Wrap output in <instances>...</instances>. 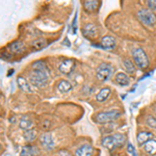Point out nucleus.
Here are the masks:
<instances>
[{
    "mask_svg": "<svg viewBox=\"0 0 156 156\" xmlns=\"http://www.w3.org/2000/svg\"><path fill=\"white\" fill-rule=\"evenodd\" d=\"M125 143H126V136L122 133H115V134L112 135H106L101 140V145L110 151L122 147Z\"/></svg>",
    "mask_w": 156,
    "mask_h": 156,
    "instance_id": "1",
    "label": "nucleus"
},
{
    "mask_svg": "<svg viewBox=\"0 0 156 156\" xmlns=\"http://www.w3.org/2000/svg\"><path fill=\"white\" fill-rule=\"evenodd\" d=\"M30 83L37 87H45L49 82L48 70H31L29 73Z\"/></svg>",
    "mask_w": 156,
    "mask_h": 156,
    "instance_id": "2",
    "label": "nucleus"
},
{
    "mask_svg": "<svg viewBox=\"0 0 156 156\" xmlns=\"http://www.w3.org/2000/svg\"><path fill=\"white\" fill-rule=\"evenodd\" d=\"M121 115L120 110L118 109H112L107 112H98L95 115V122L98 124H107V123L114 122L117 119H119Z\"/></svg>",
    "mask_w": 156,
    "mask_h": 156,
    "instance_id": "3",
    "label": "nucleus"
},
{
    "mask_svg": "<svg viewBox=\"0 0 156 156\" xmlns=\"http://www.w3.org/2000/svg\"><path fill=\"white\" fill-rule=\"evenodd\" d=\"M132 57L133 62H134L135 66L140 68V70L147 69L149 66V59H148L147 54L145 53V51L142 48L137 47L132 50Z\"/></svg>",
    "mask_w": 156,
    "mask_h": 156,
    "instance_id": "4",
    "label": "nucleus"
},
{
    "mask_svg": "<svg viewBox=\"0 0 156 156\" xmlns=\"http://www.w3.org/2000/svg\"><path fill=\"white\" fill-rule=\"evenodd\" d=\"M114 73V67L108 62H102L99 65L96 71V76L100 81H107Z\"/></svg>",
    "mask_w": 156,
    "mask_h": 156,
    "instance_id": "5",
    "label": "nucleus"
},
{
    "mask_svg": "<svg viewBox=\"0 0 156 156\" xmlns=\"http://www.w3.org/2000/svg\"><path fill=\"white\" fill-rule=\"evenodd\" d=\"M137 17L140 19V21L146 26L153 27L156 24V17L150 9H142L137 12Z\"/></svg>",
    "mask_w": 156,
    "mask_h": 156,
    "instance_id": "6",
    "label": "nucleus"
},
{
    "mask_svg": "<svg viewBox=\"0 0 156 156\" xmlns=\"http://www.w3.org/2000/svg\"><path fill=\"white\" fill-rule=\"evenodd\" d=\"M40 144L45 150L47 151H52L54 149V140L52 138V135L48 132H44L40 135L39 137Z\"/></svg>",
    "mask_w": 156,
    "mask_h": 156,
    "instance_id": "7",
    "label": "nucleus"
},
{
    "mask_svg": "<svg viewBox=\"0 0 156 156\" xmlns=\"http://www.w3.org/2000/svg\"><path fill=\"white\" fill-rule=\"evenodd\" d=\"M75 68V62L73 59H62L58 65V70L62 74L65 75H69L73 72Z\"/></svg>",
    "mask_w": 156,
    "mask_h": 156,
    "instance_id": "8",
    "label": "nucleus"
},
{
    "mask_svg": "<svg viewBox=\"0 0 156 156\" xmlns=\"http://www.w3.org/2000/svg\"><path fill=\"white\" fill-rule=\"evenodd\" d=\"M93 153H94V148L92 147V145L85 143L80 145L75 150L74 156H93Z\"/></svg>",
    "mask_w": 156,
    "mask_h": 156,
    "instance_id": "9",
    "label": "nucleus"
},
{
    "mask_svg": "<svg viewBox=\"0 0 156 156\" xmlns=\"http://www.w3.org/2000/svg\"><path fill=\"white\" fill-rule=\"evenodd\" d=\"M25 44L22 41H15L7 45V49L12 54H21L25 51Z\"/></svg>",
    "mask_w": 156,
    "mask_h": 156,
    "instance_id": "10",
    "label": "nucleus"
},
{
    "mask_svg": "<svg viewBox=\"0 0 156 156\" xmlns=\"http://www.w3.org/2000/svg\"><path fill=\"white\" fill-rule=\"evenodd\" d=\"M81 31L82 34L85 37H89V39H94L98 36V28L94 24H85Z\"/></svg>",
    "mask_w": 156,
    "mask_h": 156,
    "instance_id": "11",
    "label": "nucleus"
},
{
    "mask_svg": "<svg viewBox=\"0 0 156 156\" xmlns=\"http://www.w3.org/2000/svg\"><path fill=\"white\" fill-rule=\"evenodd\" d=\"M40 154L39 148L36 146H25L22 148L19 156H37Z\"/></svg>",
    "mask_w": 156,
    "mask_h": 156,
    "instance_id": "12",
    "label": "nucleus"
},
{
    "mask_svg": "<svg viewBox=\"0 0 156 156\" xmlns=\"http://www.w3.org/2000/svg\"><path fill=\"white\" fill-rule=\"evenodd\" d=\"M19 127L21 128V129H23L24 131L30 130V129H32V127H34V122H32L29 117L24 115V117H22L21 119H20Z\"/></svg>",
    "mask_w": 156,
    "mask_h": 156,
    "instance_id": "13",
    "label": "nucleus"
},
{
    "mask_svg": "<svg viewBox=\"0 0 156 156\" xmlns=\"http://www.w3.org/2000/svg\"><path fill=\"white\" fill-rule=\"evenodd\" d=\"M115 39L114 37H110V36H106L104 37H102L101 40V46L102 48L104 49H112L115 47Z\"/></svg>",
    "mask_w": 156,
    "mask_h": 156,
    "instance_id": "14",
    "label": "nucleus"
},
{
    "mask_svg": "<svg viewBox=\"0 0 156 156\" xmlns=\"http://www.w3.org/2000/svg\"><path fill=\"white\" fill-rule=\"evenodd\" d=\"M152 132L150 131H140L137 133L136 135V140H137V143L140 146H144L146 143L148 142L149 140H151L152 137Z\"/></svg>",
    "mask_w": 156,
    "mask_h": 156,
    "instance_id": "15",
    "label": "nucleus"
},
{
    "mask_svg": "<svg viewBox=\"0 0 156 156\" xmlns=\"http://www.w3.org/2000/svg\"><path fill=\"white\" fill-rule=\"evenodd\" d=\"M115 82H117L119 85H122V87H126L130 83V78L128 76L127 74H125V73H118L117 75H115Z\"/></svg>",
    "mask_w": 156,
    "mask_h": 156,
    "instance_id": "16",
    "label": "nucleus"
},
{
    "mask_svg": "<svg viewBox=\"0 0 156 156\" xmlns=\"http://www.w3.org/2000/svg\"><path fill=\"white\" fill-rule=\"evenodd\" d=\"M143 149H144L145 152L149 155L156 154V140H149L144 146H143Z\"/></svg>",
    "mask_w": 156,
    "mask_h": 156,
    "instance_id": "17",
    "label": "nucleus"
},
{
    "mask_svg": "<svg viewBox=\"0 0 156 156\" xmlns=\"http://www.w3.org/2000/svg\"><path fill=\"white\" fill-rule=\"evenodd\" d=\"M82 5H83L85 11L94 12L99 6V1H96V0H87V1L82 2Z\"/></svg>",
    "mask_w": 156,
    "mask_h": 156,
    "instance_id": "18",
    "label": "nucleus"
},
{
    "mask_svg": "<svg viewBox=\"0 0 156 156\" xmlns=\"http://www.w3.org/2000/svg\"><path fill=\"white\" fill-rule=\"evenodd\" d=\"M109 95H110V89L109 87H104V89H101L99 90V93H98L96 96V99L98 102H104L107 100Z\"/></svg>",
    "mask_w": 156,
    "mask_h": 156,
    "instance_id": "19",
    "label": "nucleus"
},
{
    "mask_svg": "<svg viewBox=\"0 0 156 156\" xmlns=\"http://www.w3.org/2000/svg\"><path fill=\"white\" fill-rule=\"evenodd\" d=\"M57 90H58L60 93H67L72 90V85L68 80L62 79V80H59L58 83H57Z\"/></svg>",
    "mask_w": 156,
    "mask_h": 156,
    "instance_id": "20",
    "label": "nucleus"
},
{
    "mask_svg": "<svg viewBox=\"0 0 156 156\" xmlns=\"http://www.w3.org/2000/svg\"><path fill=\"white\" fill-rule=\"evenodd\" d=\"M17 82H18V84H19V87L22 90H23V92H25V93H31L30 85H29V83L27 82V80L25 79L24 77L19 76L18 78H17Z\"/></svg>",
    "mask_w": 156,
    "mask_h": 156,
    "instance_id": "21",
    "label": "nucleus"
},
{
    "mask_svg": "<svg viewBox=\"0 0 156 156\" xmlns=\"http://www.w3.org/2000/svg\"><path fill=\"white\" fill-rule=\"evenodd\" d=\"M46 43H47V41L45 39L39 37V39L34 40V41L31 43V47L34 50H41L46 46Z\"/></svg>",
    "mask_w": 156,
    "mask_h": 156,
    "instance_id": "22",
    "label": "nucleus"
},
{
    "mask_svg": "<svg viewBox=\"0 0 156 156\" xmlns=\"http://www.w3.org/2000/svg\"><path fill=\"white\" fill-rule=\"evenodd\" d=\"M23 137H24V140H26L27 143L34 142V140L37 138V131H36V130H34V129L26 130V131H24Z\"/></svg>",
    "mask_w": 156,
    "mask_h": 156,
    "instance_id": "23",
    "label": "nucleus"
},
{
    "mask_svg": "<svg viewBox=\"0 0 156 156\" xmlns=\"http://www.w3.org/2000/svg\"><path fill=\"white\" fill-rule=\"evenodd\" d=\"M123 64H124L125 69H126V71L129 73V74H133V73L135 72V67L130 59L125 58L124 60H123Z\"/></svg>",
    "mask_w": 156,
    "mask_h": 156,
    "instance_id": "24",
    "label": "nucleus"
},
{
    "mask_svg": "<svg viewBox=\"0 0 156 156\" xmlns=\"http://www.w3.org/2000/svg\"><path fill=\"white\" fill-rule=\"evenodd\" d=\"M31 68L32 70H48L45 62H43V60H37V62H32Z\"/></svg>",
    "mask_w": 156,
    "mask_h": 156,
    "instance_id": "25",
    "label": "nucleus"
},
{
    "mask_svg": "<svg viewBox=\"0 0 156 156\" xmlns=\"http://www.w3.org/2000/svg\"><path fill=\"white\" fill-rule=\"evenodd\" d=\"M146 124L148 125V127L152 128V129H156V118L149 115V117L146 119Z\"/></svg>",
    "mask_w": 156,
    "mask_h": 156,
    "instance_id": "26",
    "label": "nucleus"
},
{
    "mask_svg": "<svg viewBox=\"0 0 156 156\" xmlns=\"http://www.w3.org/2000/svg\"><path fill=\"white\" fill-rule=\"evenodd\" d=\"M127 151H128V153L131 154V156H138L137 152L135 151V148L133 147V145L131 144V143H128L127 144Z\"/></svg>",
    "mask_w": 156,
    "mask_h": 156,
    "instance_id": "27",
    "label": "nucleus"
},
{
    "mask_svg": "<svg viewBox=\"0 0 156 156\" xmlns=\"http://www.w3.org/2000/svg\"><path fill=\"white\" fill-rule=\"evenodd\" d=\"M54 156H71V154L67 150H59L58 152L55 153Z\"/></svg>",
    "mask_w": 156,
    "mask_h": 156,
    "instance_id": "28",
    "label": "nucleus"
},
{
    "mask_svg": "<svg viewBox=\"0 0 156 156\" xmlns=\"http://www.w3.org/2000/svg\"><path fill=\"white\" fill-rule=\"evenodd\" d=\"M147 5L151 9H156V0H149V1H147Z\"/></svg>",
    "mask_w": 156,
    "mask_h": 156,
    "instance_id": "29",
    "label": "nucleus"
},
{
    "mask_svg": "<svg viewBox=\"0 0 156 156\" xmlns=\"http://www.w3.org/2000/svg\"><path fill=\"white\" fill-rule=\"evenodd\" d=\"M153 110H154V112H155V115H156V103L154 104V106H153Z\"/></svg>",
    "mask_w": 156,
    "mask_h": 156,
    "instance_id": "30",
    "label": "nucleus"
}]
</instances>
